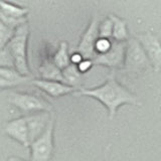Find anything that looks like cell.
<instances>
[{
  "instance_id": "3",
  "label": "cell",
  "mask_w": 161,
  "mask_h": 161,
  "mask_svg": "<svg viewBox=\"0 0 161 161\" xmlns=\"http://www.w3.org/2000/svg\"><path fill=\"white\" fill-rule=\"evenodd\" d=\"M149 68L152 67L142 44L137 38H129L126 42L123 69L130 74H140Z\"/></svg>"
},
{
  "instance_id": "13",
  "label": "cell",
  "mask_w": 161,
  "mask_h": 161,
  "mask_svg": "<svg viewBox=\"0 0 161 161\" xmlns=\"http://www.w3.org/2000/svg\"><path fill=\"white\" fill-rule=\"evenodd\" d=\"M0 12L11 17L23 18L27 17L29 9L8 0H0Z\"/></svg>"
},
{
  "instance_id": "9",
  "label": "cell",
  "mask_w": 161,
  "mask_h": 161,
  "mask_svg": "<svg viewBox=\"0 0 161 161\" xmlns=\"http://www.w3.org/2000/svg\"><path fill=\"white\" fill-rule=\"evenodd\" d=\"M99 38V22L97 18H94L90 22L88 28L84 32L78 47V52L82 53L85 58L94 59L96 57L95 44Z\"/></svg>"
},
{
  "instance_id": "22",
  "label": "cell",
  "mask_w": 161,
  "mask_h": 161,
  "mask_svg": "<svg viewBox=\"0 0 161 161\" xmlns=\"http://www.w3.org/2000/svg\"><path fill=\"white\" fill-rule=\"evenodd\" d=\"M84 58H85L82 55V53H80L79 52H75V53H74L72 55H70V64L78 65Z\"/></svg>"
},
{
  "instance_id": "1",
  "label": "cell",
  "mask_w": 161,
  "mask_h": 161,
  "mask_svg": "<svg viewBox=\"0 0 161 161\" xmlns=\"http://www.w3.org/2000/svg\"><path fill=\"white\" fill-rule=\"evenodd\" d=\"M78 97H89L97 100L108 111L109 119L112 120L119 108L124 105L141 106L138 97L120 84L113 75H109L105 83L92 89L80 88L74 93Z\"/></svg>"
},
{
  "instance_id": "21",
  "label": "cell",
  "mask_w": 161,
  "mask_h": 161,
  "mask_svg": "<svg viewBox=\"0 0 161 161\" xmlns=\"http://www.w3.org/2000/svg\"><path fill=\"white\" fill-rule=\"evenodd\" d=\"M94 65V62L93 59L91 58H84L82 62H80L77 67H78V69L80 70V73H82L83 75L88 73L89 70L92 69V67Z\"/></svg>"
},
{
  "instance_id": "7",
  "label": "cell",
  "mask_w": 161,
  "mask_h": 161,
  "mask_svg": "<svg viewBox=\"0 0 161 161\" xmlns=\"http://www.w3.org/2000/svg\"><path fill=\"white\" fill-rule=\"evenodd\" d=\"M137 39L142 44L146 54L150 60L154 72L161 70V42L158 37L152 32H144L138 34Z\"/></svg>"
},
{
  "instance_id": "5",
  "label": "cell",
  "mask_w": 161,
  "mask_h": 161,
  "mask_svg": "<svg viewBox=\"0 0 161 161\" xmlns=\"http://www.w3.org/2000/svg\"><path fill=\"white\" fill-rule=\"evenodd\" d=\"M9 103L24 115L37 112H52L53 106L42 97L29 93H11L9 96Z\"/></svg>"
},
{
  "instance_id": "12",
  "label": "cell",
  "mask_w": 161,
  "mask_h": 161,
  "mask_svg": "<svg viewBox=\"0 0 161 161\" xmlns=\"http://www.w3.org/2000/svg\"><path fill=\"white\" fill-rule=\"evenodd\" d=\"M38 70L42 75V79L64 82L63 69H60L53 60H44L39 67Z\"/></svg>"
},
{
  "instance_id": "17",
  "label": "cell",
  "mask_w": 161,
  "mask_h": 161,
  "mask_svg": "<svg viewBox=\"0 0 161 161\" xmlns=\"http://www.w3.org/2000/svg\"><path fill=\"white\" fill-rule=\"evenodd\" d=\"M0 77L9 80L16 86L27 82L29 77L23 75L13 67H0Z\"/></svg>"
},
{
  "instance_id": "14",
  "label": "cell",
  "mask_w": 161,
  "mask_h": 161,
  "mask_svg": "<svg viewBox=\"0 0 161 161\" xmlns=\"http://www.w3.org/2000/svg\"><path fill=\"white\" fill-rule=\"evenodd\" d=\"M113 21V34L112 39L120 42H126L129 39L128 28L126 21L122 18L116 16L114 14H111L109 16Z\"/></svg>"
},
{
  "instance_id": "15",
  "label": "cell",
  "mask_w": 161,
  "mask_h": 161,
  "mask_svg": "<svg viewBox=\"0 0 161 161\" xmlns=\"http://www.w3.org/2000/svg\"><path fill=\"white\" fill-rule=\"evenodd\" d=\"M53 62L60 69H64L70 64V55L69 54V45L65 42H62L58 45V50L53 58Z\"/></svg>"
},
{
  "instance_id": "4",
  "label": "cell",
  "mask_w": 161,
  "mask_h": 161,
  "mask_svg": "<svg viewBox=\"0 0 161 161\" xmlns=\"http://www.w3.org/2000/svg\"><path fill=\"white\" fill-rule=\"evenodd\" d=\"M29 161H52L54 151V117L47 130L29 145Z\"/></svg>"
},
{
  "instance_id": "23",
  "label": "cell",
  "mask_w": 161,
  "mask_h": 161,
  "mask_svg": "<svg viewBox=\"0 0 161 161\" xmlns=\"http://www.w3.org/2000/svg\"><path fill=\"white\" fill-rule=\"evenodd\" d=\"M14 87H16V85L0 77V90L10 89V88H14Z\"/></svg>"
},
{
  "instance_id": "6",
  "label": "cell",
  "mask_w": 161,
  "mask_h": 161,
  "mask_svg": "<svg viewBox=\"0 0 161 161\" xmlns=\"http://www.w3.org/2000/svg\"><path fill=\"white\" fill-rule=\"evenodd\" d=\"M126 42L113 40V45L109 52L103 54H97L93 62L96 65H103L110 69H123L125 60Z\"/></svg>"
},
{
  "instance_id": "11",
  "label": "cell",
  "mask_w": 161,
  "mask_h": 161,
  "mask_svg": "<svg viewBox=\"0 0 161 161\" xmlns=\"http://www.w3.org/2000/svg\"><path fill=\"white\" fill-rule=\"evenodd\" d=\"M31 84L53 98H59L63 97V96L74 94L75 92V87L69 86L64 82H58V80L34 79L31 80Z\"/></svg>"
},
{
  "instance_id": "20",
  "label": "cell",
  "mask_w": 161,
  "mask_h": 161,
  "mask_svg": "<svg viewBox=\"0 0 161 161\" xmlns=\"http://www.w3.org/2000/svg\"><path fill=\"white\" fill-rule=\"evenodd\" d=\"M113 45L112 38H106V37H99L95 44V52L97 54H103L111 49Z\"/></svg>"
},
{
  "instance_id": "19",
  "label": "cell",
  "mask_w": 161,
  "mask_h": 161,
  "mask_svg": "<svg viewBox=\"0 0 161 161\" xmlns=\"http://www.w3.org/2000/svg\"><path fill=\"white\" fill-rule=\"evenodd\" d=\"M113 34V21L110 17L105 18L99 22V37L112 38Z\"/></svg>"
},
{
  "instance_id": "18",
  "label": "cell",
  "mask_w": 161,
  "mask_h": 161,
  "mask_svg": "<svg viewBox=\"0 0 161 161\" xmlns=\"http://www.w3.org/2000/svg\"><path fill=\"white\" fill-rule=\"evenodd\" d=\"M15 29L6 26L2 22H0V53L6 49L9 42L11 40Z\"/></svg>"
},
{
  "instance_id": "2",
  "label": "cell",
  "mask_w": 161,
  "mask_h": 161,
  "mask_svg": "<svg viewBox=\"0 0 161 161\" xmlns=\"http://www.w3.org/2000/svg\"><path fill=\"white\" fill-rule=\"evenodd\" d=\"M28 38L29 25L28 23H24L21 26L15 29L13 36L6 47L10 58L12 59L13 67L20 74L26 75V77L30 75V69L27 57Z\"/></svg>"
},
{
  "instance_id": "8",
  "label": "cell",
  "mask_w": 161,
  "mask_h": 161,
  "mask_svg": "<svg viewBox=\"0 0 161 161\" xmlns=\"http://www.w3.org/2000/svg\"><path fill=\"white\" fill-rule=\"evenodd\" d=\"M4 133L25 148H29L30 138L25 117L10 120L4 125Z\"/></svg>"
},
{
  "instance_id": "10",
  "label": "cell",
  "mask_w": 161,
  "mask_h": 161,
  "mask_svg": "<svg viewBox=\"0 0 161 161\" xmlns=\"http://www.w3.org/2000/svg\"><path fill=\"white\" fill-rule=\"evenodd\" d=\"M24 117L27 123L30 143H31L33 140L39 137L47 130L48 124L53 118V115L52 114V112L43 111V112L24 115Z\"/></svg>"
},
{
  "instance_id": "24",
  "label": "cell",
  "mask_w": 161,
  "mask_h": 161,
  "mask_svg": "<svg viewBox=\"0 0 161 161\" xmlns=\"http://www.w3.org/2000/svg\"><path fill=\"white\" fill-rule=\"evenodd\" d=\"M6 161H26V160L18 157V156H9V157L6 159Z\"/></svg>"
},
{
  "instance_id": "16",
  "label": "cell",
  "mask_w": 161,
  "mask_h": 161,
  "mask_svg": "<svg viewBox=\"0 0 161 161\" xmlns=\"http://www.w3.org/2000/svg\"><path fill=\"white\" fill-rule=\"evenodd\" d=\"M63 77L65 84L73 86L75 88L82 84L83 80V74L78 69L77 65L73 64L63 69Z\"/></svg>"
}]
</instances>
